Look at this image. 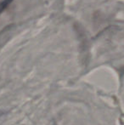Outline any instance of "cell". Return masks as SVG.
<instances>
[{"mask_svg": "<svg viewBox=\"0 0 124 125\" xmlns=\"http://www.w3.org/2000/svg\"><path fill=\"white\" fill-rule=\"evenodd\" d=\"M13 1L14 0H0V15L5 10H7V8L10 6V3Z\"/></svg>", "mask_w": 124, "mask_h": 125, "instance_id": "6da1fadb", "label": "cell"}]
</instances>
